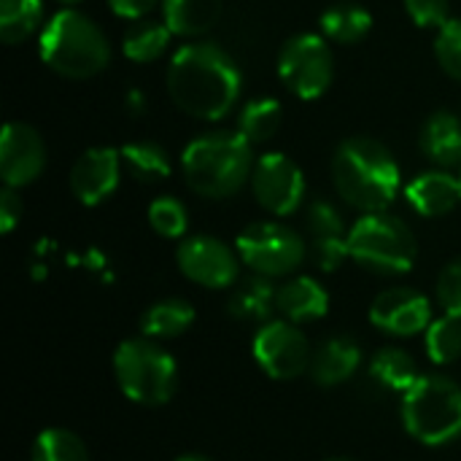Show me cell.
I'll return each mask as SVG.
<instances>
[{
  "mask_svg": "<svg viewBox=\"0 0 461 461\" xmlns=\"http://www.w3.org/2000/svg\"><path fill=\"white\" fill-rule=\"evenodd\" d=\"M176 461H208L205 456H197V454H186V456H178Z\"/></svg>",
  "mask_w": 461,
  "mask_h": 461,
  "instance_id": "obj_39",
  "label": "cell"
},
{
  "mask_svg": "<svg viewBox=\"0 0 461 461\" xmlns=\"http://www.w3.org/2000/svg\"><path fill=\"white\" fill-rule=\"evenodd\" d=\"M122 167H124L122 165V151L111 149V146L86 149L70 167V192H73V197L86 208L100 205L103 200H108L116 192Z\"/></svg>",
  "mask_w": 461,
  "mask_h": 461,
  "instance_id": "obj_15",
  "label": "cell"
},
{
  "mask_svg": "<svg viewBox=\"0 0 461 461\" xmlns=\"http://www.w3.org/2000/svg\"><path fill=\"white\" fill-rule=\"evenodd\" d=\"M308 235L313 243L316 265L324 273H335L348 259V232L335 205L316 200L308 208Z\"/></svg>",
  "mask_w": 461,
  "mask_h": 461,
  "instance_id": "obj_16",
  "label": "cell"
},
{
  "mask_svg": "<svg viewBox=\"0 0 461 461\" xmlns=\"http://www.w3.org/2000/svg\"><path fill=\"white\" fill-rule=\"evenodd\" d=\"M46 167V143L24 122H8L0 138V178L11 189L32 184Z\"/></svg>",
  "mask_w": 461,
  "mask_h": 461,
  "instance_id": "obj_13",
  "label": "cell"
},
{
  "mask_svg": "<svg viewBox=\"0 0 461 461\" xmlns=\"http://www.w3.org/2000/svg\"><path fill=\"white\" fill-rule=\"evenodd\" d=\"M424 348L435 365L456 362L461 357V319L456 316L435 319L424 332Z\"/></svg>",
  "mask_w": 461,
  "mask_h": 461,
  "instance_id": "obj_31",
  "label": "cell"
},
{
  "mask_svg": "<svg viewBox=\"0 0 461 461\" xmlns=\"http://www.w3.org/2000/svg\"><path fill=\"white\" fill-rule=\"evenodd\" d=\"M438 303L446 311V316L461 319V259L443 267L438 278Z\"/></svg>",
  "mask_w": 461,
  "mask_h": 461,
  "instance_id": "obj_34",
  "label": "cell"
},
{
  "mask_svg": "<svg viewBox=\"0 0 461 461\" xmlns=\"http://www.w3.org/2000/svg\"><path fill=\"white\" fill-rule=\"evenodd\" d=\"M38 54L54 73L81 81L105 70L111 62V43L86 14L62 8L41 30Z\"/></svg>",
  "mask_w": 461,
  "mask_h": 461,
  "instance_id": "obj_4",
  "label": "cell"
},
{
  "mask_svg": "<svg viewBox=\"0 0 461 461\" xmlns=\"http://www.w3.org/2000/svg\"><path fill=\"white\" fill-rule=\"evenodd\" d=\"M276 297H278V289L270 284V278L254 273L251 278L235 286V292L230 294L227 311L232 319H240V321H267L276 308Z\"/></svg>",
  "mask_w": 461,
  "mask_h": 461,
  "instance_id": "obj_22",
  "label": "cell"
},
{
  "mask_svg": "<svg viewBox=\"0 0 461 461\" xmlns=\"http://www.w3.org/2000/svg\"><path fill=\"white\" fill-rule=\"evenodd\" d=\"M159 0H108L111 11L122 19H130V22H138V19H146V14L157 5Z\"/></svg>",
  "mask_w": 461,
  "mask_h": 461,
  "instance_id": "obj_37",
  "label": "cell"
},
{
  "mask_svg": "<svg viewBox=\"0 0 461 461\" xmlns=\"http://www.w3.org/2000/svg\"><path fill=\"white\" fill-rule=\"evenodd\" d=\"M362 365V351L351 338H330L311 357V378L319 386H340L357 375Z\"/></svg>",
  "mask_w": 461,
  "mask_h": 461,
  "instance_id": "obj_20",
  "label": "cell"
},
{
  "mask_svg": "<svg viewBox=\"0 0 461 461\" xmlns=\"http://www.w3.org/2000/svg\"><path fill=\"white\" fill-rule=\"evenodd\" d=\"M119 151H122V165L140 184H157L170 176V157L159 143L132 140L122 146Z\"/></svg>",
  "mask_w": 461,
  "mask_h": 461,
  "instance_id": "obj_26",
  "label": "cell"
},
{
  "mask_svg": "<svg viewBox=\"0 0 461 461\" xmlns=\"http://www.w3.org/2000/svg\"><path fill=\"white\" fill-rule=\"evenodd\" d=\"M276 308L281 311V316L292 324H308V321H319L327 316L330 311V294L327 289L311 278V276H294L289 278L276 297Z\"/></svg>",
  "mask_w": 461,
  "mask_h": 461,
  "instance_id": "obj_18",
  "label": "cell"
},
{
  "mask_svg": "<svg viewBox=\"0 0 461 461\" xmlns=\"http://www.w3.org/2000/svg\"><path fill=\"white\" fill-rule=\"evenodd\" d=\"M170 27L165 22H154V19H138L135 24H130V30L124 32L122 41V51L127 59L132 62H154L159 59L167 46H170Z\"/></svg>",
  "mask_w": 461,
  "mask_h": 461,
  "instance_id": "obj_25",
  "label": "cell"
},
{
  "mask_svg": "<svg viewBox=\"0 0 461 461\" xmlns=\"http://www.w3.org/2000/svg\"><path fill=\"white\" fill-rule=\"evenodd\" d=\"M408 205L427 219L451 213L461 203V184L448 170H427L405 186Z\"/></svg>",
  "mask_w": 461,
  "mask_h": 461,
  "instance_id": "obj_17",
  "label": "cell"
},
{
  "mask_svg": "<svg viewBox=\"0 0 461 461\" xmlns=\"http://www.w3.org/2000/svg\"><path fill=\"white\" fill-rule=\"evenodd\" d=\"M459 184H461V173H459Z\"/></svg>",
  "mask_w": 461,
  "mask_h": 461,
  "instance_id": "obj_42",
  "label": "cell"
},
{
  "mask_svg": "<svg viewBox=\"0 0 461 461\" xmlns=\"http://www.w3.org/2000/svg\"><path fill=\"white\" fill-rule=\"evenodd\" d=\"M243 89L238 62L216 43L181 46L167 65V92L176 108L200 122L224 119Z\"/></svg>",
  "mask_w": 461,
  "mask_h": 461,
  "instance_id": "obj_1",
  "label": "cell"
},
{
  "mask_svg": "<svg viewBox=\"0 0 461 461\" xmlns=\"http://www.w3.org/2000/svg\"><path fill=\"white\" fill-rule=\"evenodd\" d=\"M419 246L411 227L386 211L365 213L348 230V259L375 276H402L416 265Z\"/></svg>",
  "mask_w": 461,
  "mask_h": 461,
  "instance_id": "obj_7",
  "label": "cell"
},
{
  "mask_svg": "<svg viewBox=\"0 0 461 461\" xmlns=\"http://www.w3.org/2000/svg\"><path fill=\"white\" fill-rule=\"evenodd\" d=\"M251 140L235 132H208L186 143L181 170L186 186L205 200H227L238 194L254 173Z\"/></svg>",
  "mask_w": 461,
  "mask_h": 461,
  "instance_id": "obj_3",
  "label": "cell"
},
{
  "mask_svg": "<svg viewBox=\"0 0 461 461\" xmlns=\"http://www.w3.org/2000/svg\"><path fill=\"white\" fill-rule=\"evenodd\" d=\"M419 149L427 159H432L438 167H459L461 165V119L451 111H435L421 132H419Z\"/></svg>",
  "mask_w": 461,
  "mask_h": 461,
  "instance_id": "obj_19",
  "label": "cell"
},
{
  "mask_svg": "<svg viewBox=\"0 0 461 461\" xmlns=\"http://www.w3.org/2000/svg\"><path fill=\"white\" fill-rule=\"evenodd\" d=\"M370 378L386 392L405 394L421 375H419V367H416V362L411 359L408 351L389 346V348H381L370 359Z\"/></svg>",
  "mask_w": 461,
  "mask_h": 461,
  "instance_id": "obj_24",
  "label": "cell"
},
{
  "mask_svg": "<svg viewBox=\"0 0 461 461\" xmlns=\"http://www.w3.org/2000/svg\"><path fill=\"white\" fill-rule=\"evenodd\" d=\"M373 27V14L357 3H338L321 14V30L335 43H359Z\"/></svg>",
  "mask_w": 461,
  "mask_h": 461,
  "instance_id": "obj_27",
  "label": "cell"
},
{
  "mask_svg": "<svg viewBox=\"0 0 461 461\" xmlns=\"http://www.w3.org/2000/svg\"><path fill=\"white\" fill-rule=\"evenodd\" d=\"M30 461H89V451L76 432L51 427L35 438Z\"/></svg>",
  "mask_w": 461,
  "mask_h": 461,
  "instance_id": "obj_30",
  "label": "cell"
},
{
  "mask_svg": "<svg viewBox=\"0 0 461 461\" xmlns=\"http://www.w3.org/2000/svg\"><path fill=\"white\" fill-rule=\"evenodd\" d=\"M194 324V308L186 300L167 297L149 305L140 316V332L151 340H167L184 335Z\"/></svg>",
  "mask_w": 461,
  "mask_h": 461,
  "instance_id": "obj_23",
  "label": "cell"
},
{
  "mask_svg": "<svg viewBox=\"0 0 461 461\" xmlns=\"http://www.w3.org/2000/svg\"><path fill=\"white\" fill-rule=\"evenodd\" d=\"M238 257L246 267L265 278L292 276L305 259L303 238L281 221H257L238 235Z\"/></svg>",
  "mask_w": 461,
  "mask_h": 461,
  "instance_id": "obj_8",
  "label": "cell"
},
{
  "mask_svg": "<svg viewBox=\"0 0 461 461\" xmlns=\"http://www.w3.org/2000/svg\"><path fill=\"white\" fill-rule=\"evenodd\" d=\"M43 19V0H0V41L16 46L27 41Z\"/></svg>",
  "mask_w": 461,
  "mask_h": 461,
  "instance_id": "obj_28",
  "label": "cell"
},
{
  "mask_svg": "<svg viewBox=\"0 0 461 461\" xmlns=\"http://www.w3.org/2000/svg\"><path fill=\"white\" fill-rule=\"evenodd\" d=\"M19 219H22V200H19L16 189L5 186L0 192V232L3 235L14 232V227L19 224Z\"/></svg>",
  "mask_w": 461,
  "mask_h": 461,
  "instance_id": "obj_36",
  "label": "cell"
},
{
  "mask_svg": "<svg viewBox=\"0 0 461 461\" xmlns=\"http://www.w3.org/2000/svg\"><path fill=\"white\" fill-rule=\"evenodd\" d=\"M251 189L257 203L273 216H292L305 197V173L300 165L281 154H262L251 173Z\"/></svg>",
  "mask_w": 461,
  "mask_h": 461,
  "instance_id": "obj_11",
  "label": "cell"
},
{
  "mask_svg": "<svg viewBox=\"0 0 461 461\" xmlns=\"http://www.w3.org/2000/svg\"><path fill=\"white\" fill-rule=\"evenodd\" d=\"M251 351L257 365L276 381H292L311 370L313 351L300 327L286 319L265 321L254 335Z\"/></svg>",
  "mask_w": 461,
  "mask_h": 461,
  "instance_id": "obj_10",
  "label": "cell"
},
{
  "mask_svg": "<svg viewBox=\"0 0 461 461\" xmlns=\"http://www.w3.org/2000/svg\"><path fill=\"white\" fill-rule=\"evenodd\" d=\"M240 257L219 238L211 235H194L186 238L178 251H176V262L178 270L197 286L205 289H230L238 284V273H240Z\"/></svg>",
  "mask_w": 461,
  "mask_h": 461,
  "instance_id": "obj_12",
  "label": "cell"
},
{
  "mask_svg": "<svg viewBox=\"0 0 461 461\" xmlns=\"http://www.w3.org/2000/svg\"><path fill=\"white\" fill-rule=\"evenodd\" d=\"M324 461H354V459H346V456H335V459H324Z\"/></svg>",
  "mask_w": 461,
  "mask_h": 461,
  "instance_id": "obj_40",
  "label": "cell"
},
{
  "mask_svg": "<svg viewBox=\"0 0 461 461\" xmlns=\"http://www.w3.org/2000/svg\"><path fill=\"white\" fill-rule=\"evenodd\" d=\"M408 16L419 27H443L451 19V5L448 0H405Z\"/></svg>",
  "mask_w": 461,
  "mask_h": 461,
  "instance_id": "obj_35",
  "label": "cell"
},
{
  "mask_svg": "<svg viewBox=\"0 0 461 461\" xmlns=\"http://www.w3.org/2000/svg\"><path fill=\"white\" fill-rule=\"evenodd\" d=\"M435 57L451 78L461 81V19H448L438 30Z\"/></svg>",
  "mask_w": 461,
  "mask_h": 461,
  "instance_id": "obj_33",
  "label": "cell"
},
{
  "mask_svg": "<svg viewBox=\"0 0 461 461\" xmlns=\"http://www.w3.org/2000/svg\"><path fill=\"white\" fill-rule=\"evenodd\" d=\"M221 11L224 0H162V22L181 38H197L213 30Z\"/></svg>",
  "mask_w": 461,
  "mask_h": 461,
  "instance_id": "obj_21",
  "label": "cell"
},
{
  "mask_svg": "<svg viewBox=\"0 0 461 461\" xmlns=\"http://www.w3.org/2000/svg\"><path fill=\"white\" fill-rule=\"evenodd\" d=\"M127 111H132V113H140V111H143V95H140V92L132 89V92L127 95Z\"/></svg>",
  "mask_w": 461,
  "mask_h": 461,
  "instance_id": "obj_38",
  "label": "cell"
},
{
  "mask_svg": "<svg viewBox=\"0 0 461 461\" xmlns=\"http://www.w3.org/2000/svg\"><path fill=\"white\" fill-rule=\"evenodd\" d=\"M281 119H284L281 103L276 97H259V100H251L243 105V111L238 116V132L243 138H249L251 143H262L278 132Z\"/></svg>",
  "mask_w": 461,
  "mask_h": 461,
  "instance_id": "obj_29",
  "label": "cell"
},
{
  "mask_svg": "<svg viewBox=\"0 0 461 461\" xmlns=\"http://www.w3.org/2000/svg\"><path fill=\"white\" fill-rule=\"evenodd\" d=\"M278 76L294 97H321L335 78V57L330 43L316 32H300L289 38L278 54Z\"/></svg>",
  "mask_w": 461,
  "mask_h": 461,
  "instance_id": "obj_9",
  "label": "cell"
},
{
  "mask_svg": "<svg viewBox=\"0 0 461 461\" xmlns=\"http://www.w3.org/2000/svg\"><path fill=\"white\" fill-rule=\"evenodd\" d=\"M149 224L159 238H181L189 227V213L178 197H157L149 205Z\"/></svg>",
  "mask_w": 461,
  "mask_h": 461,
  "instance_id": "obj_32",
  "label": "cell"
},
{
  "mask_svg": "<svg viewBox=\"0 0 461 461\" xmlns=\"http://www.w3.org/2000/svg\"><path fill=\"white\" fill-rule=\"evenodd\" d=\"M370 324L394 338L421 335L432 324V305L421 292L408 286H394L373 300Z\"/></svg>",
  "mask_w": 461,
  "mask_h": 461,
  "instance_id": "obj_14",
  "label": "cell"
},
{
  "mask_svg": "<svg viewBox=\"0 0 461 461\" xmlns=\"http://www.w3.org/2000/svg\"><path fill=\"white\" fill-rule=\"evenodd\" d=\"M113 375L130 402L157 408L176 394L178 365L157 340L130 338L113 354Z\"/></svg>",
  "mask_w": 461,
  "mask_h": 461,
  "instance_id": "obj_6",
  "label": "cell"
},
{
  "mask_svg": "<svg viewBox=\"0 0 461 461\" xmlns=\"http://www.w3.org/2000/svg\"><path fill=\"white\" fill-rule=\"evenodd\" d=\"M59 3H65V5H73V3H78V0H59Z\"/></svg>",
  "mask_w": 461,
  "mask_h": 461,
  "instance_id": "obj_41",
  "label": "cell"
},
{
  "mask_svg": "<svg viewBox=\"0 0 461 461\" xmlns=\"http://www.w3.org/2000/svg\"><path fill=\"white\" fill-rule=\"evenodd\" d=\"M400 416L421 446H448L461 438V386L446 375H421L402 394Z\"/></svg>",
  "mask_w": 461,
  "mask_h": 461,
  "instance_id": "obj_5",
  "label": "cell"
},
{
  "mask_svg": "<svg viewBox=\"0 0 461 461\" xmlns=\"http://www.w3.org/2000/svg\"><path fill=\"white\" fill-rule=\"evenodd\" d=\"M332 181L338 194L362 213L386 211L402 186L394 154L375 138H346L332 154Z\"/></svg>",
  "mask_w": 461,
  "mask_h": 461,
  "instance_id": "obj_2",
  "label": "cell"
}]
</instances>
